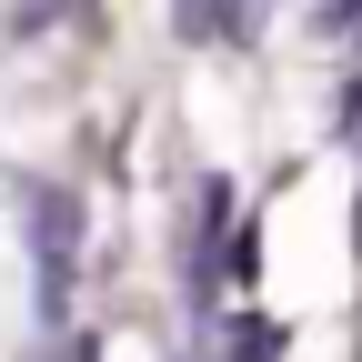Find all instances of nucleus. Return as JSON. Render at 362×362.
Wrapping results in <instances>:
<instances>
[{
	"label": "nucleus",
	"instance_id": "obj_1",
	"mask_svg": "<svg viewBox=\"0 0 362 362\" xmlns=\"http://www.w3.org/2000/svg\"><path fill=\"white\" fill-rule=\"evenodd\" d=\"M11 202L30 211V252H40V312H71V252H81V202L61 181H11Z\"/></svg>",
	"mask_w": 362,
	"mask_h": 362
},
{
	"label": "nucleus",
	"instance_id": "obj_2",
	"mask_svg": "<svg viewBox=\"0 0 362 362\" xmlns=\"http://www.w3.org/2000/svg\"><path fill=\"white\" fill-rule=\"evenodd\" d=\"M232 362H282V322H232Z\"/></svg>",
	"mask_w": 362,
	"mask_h": 362
},
{
	"label": "nucleus",
	"instance_id": "obj_3",
	"mask_svg": "<svg viewBox=\"0 0 362 362\" xmlns=\"http://www.w3.org/2000/svg\"><path fill=\"white\" fill-rule=\"evenodd\" d=\"M171 21L181 30H221V0H171Z\"/></svg>",
	"mask_w": 362,
	"mask_h": 362
},
{
	"label": "nucleus",
	"instance_id": "obj_4",
	"mask_svg": "<svg viewBox=\"0 0 362 362\" xmlns=\"http://www.w3.org/2000/svg\"><path fill=\"white\" fill-rule=\"evenodd\" d=\"M352 242H362V211H352Z\"/></svg>",
	"mask_w": 362,
	"mask_h": 362
}]
</instances>
